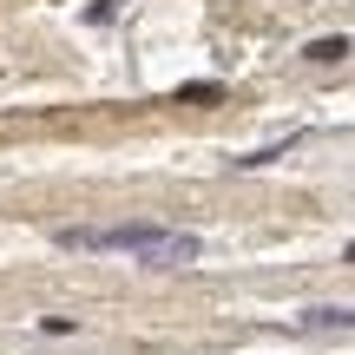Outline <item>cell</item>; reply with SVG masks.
Segmentation results:
<instances>
[{
	"instance_id": "6da1fadb",
	"label": "cell",
	"mask_w": 355,
	"mask_h": 355,
	"mask_svg": "<svg viewBox=\"0 0 355 355\" xmlns=\"http://www.w3.org/2000/svg\"><path fill=\"white\" fill-rule=\"evenodd\" d=\"M60 243L66 250H125V257H139V263H152V270L198 263V237H191V230H165V224H105V230L66 224Z\"/></svg>"
},
{
	"instance_id": "7a4b0ae2",
	"label": "cell",
	"mask_w": 355,
	"mask_h": 355,
	"mask_svg": "<svg viewBox=\"0 0 355 355\" xmlns=\"http://www.w3.org/2000/svg\"><path fill=\"white\" fill-rule=\"evenodd\" d=\"M296 322H303V329H355V309H329L322 303V309H303Z\"/></svg>"
},
{
	"instance_id": "3957f363",
	"label": "cell",
	"mask_w": 355,
	"mask_h": 355,
	"mask_svg": "<svg viewBox=\"0 0 355 355\" xmlns=\"http://www.w3.org/2000/svg\"><path fill=\"white\" fill-rule=\"evenodd\" d=\"M349 53V40L343 33H322V40H303V60H316V66H336Z\"/></svg>"
},
{
	"instance_id": "277c9868",
	"label": "cell",
	"mask_w": 355,
	"mask_h": 355,
	"mask_svg": "<svg viewBox=\"0 0 355 355\" xmlns=\"http://www.w3.org/2000/svg\"><path fill=\"white\" fill-rule=\"evenodd\" d=\"M119 13V0H99V7H92V20H112Z\"/></svg>"
},
{
	"instance_id": "5b68a950",
	"label": "cell",
	"mask_w": 355,
	"mask_h": 355,
	"mask_svg": "<svg viewBox=\"0 0 355 355\" xmlns=\"http://www.w3.org/2000/svg\"><path fill=\"white\" fill-rule=\"evenodd\" d=\"M349 263H355V243H349Z\"/></svg>"
}]
</instances>
